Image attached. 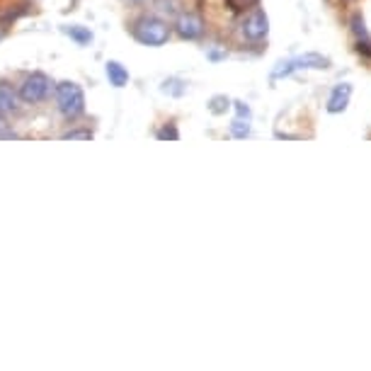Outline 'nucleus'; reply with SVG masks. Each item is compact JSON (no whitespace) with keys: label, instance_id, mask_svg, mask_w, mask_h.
Wrapping results in <instances>:
<instances>
[{"label":"nucleus","instance_id":"16","mask_svg":"<svg viewBox=\"0 0 371 371\" xmlns=\"http://www.w3.org/2000/svg\"><path fill=\"white\" fill-rule=\"evenodd\" d=\"M158 139H172V141H177L180 139V131L172 126V124H168V126H163V129L158 131Z\"/></svg>","mask_w":371,"mask_h":371},{"label":"nucleus","instance_id":"14","mask_svg":"<svg viewBox=\"0 0 371 371\" xmlns=\"http://www.w3.org/2000/svg\"><path fill=\"white\" fill-rule=\"evenodd\" d=\"M228 107H231V100L223 98V95H216V98H212V102H209V109H212L214 114H223Z\"/></svg>","mask_w":371,"mask_h":371},{"label":"nucleus","instance_id":"18","mask_svg":"<svg viewBox=\"0 0 371 371\" xmlns=\"http://www.w3.org/2000/svg\"><path fill=\"white\" fill-rule=\"evenodd\" d=\"M233 107H236V112L240 119H250V107H247L245 102H233Z\"/></svg>","mask_w":371,"mask_h":371},{"label":"nucleus","instance_id":"4","mask_svg":"<svg viewBox=\"0 0 371 371\" xmlns=\"http://www.w3.org/2000/svg\"><path fill=\"white\" fill-rule=\"evenodd\" d=\"M267 32H269L267 15H265L262 8L253 5V10L247 12L245 20H243V25H240L243 39H247V41H262L265 36H267Z\"/></svg>","mask_w":371,"mask_h":371},{"label":"nucleus","instance_id":"2","mask_svg":"<svg viewBox=\"0 0 371 371\" xmlns=\"http://www.w3.org/2000/svg\"><path fill=\"white\" fill-rule=\"evenodd\" d=\"M131 32H134V39L146 47H160L170 36V27L158 17H141V20H136Z\"/></svg>","mask_w":371,"mask_h":371},{"label":"nucleus","instance_id":"11","mask_svg":"<svg viewBox=\"0 0 371 371\" xmlns=\"http://www.w3.org/2000/svg\"><path fill=\"white\" fill-rule=\"evenodd\" d=\"M63 32H66L71 39H76L78 44H90V41H93V32H90L88 27L73 25V27H63Z\"/></svg>","mask_w":371,"mask_h":371},{"label":"nucleus","instance_id":"19","mask_svg":"<svg viewBox=\"0 0 371 371\" xmlns=\"http://www.w3.org/2000/svg\"><path fill=\"white\" fill-rule=\"evenodd\" d=\"M0 139H17L15 131L8 129V124L3 122V119H0Z\"/></svg>","mask_w":371,"mask_h":371},{"label":"nucleus","instance_id":"12","mask_svg":"<svg viewBox=\"0 0 371 371\" xmlns=\"http://www.w3.org/2000/svg\"><path fill=\"white\" fill-rule=\"evenodd\" d=\"M163 93H170V95H175V98H180V95H185V82L177 80V78H172V80H165L163 82Z\"/></svg>","mask_w":371,"mask_h":371},{"label":"nucleus","instance_id":"5","mask_svg":"<svg viewBox=\"0 0 371 371\" xmlns=\"http://www.w3.org/2000/svg\"><path fill=\"white\" fill-rule=\"evenodd\" d=\"M49 90H52V80H49L44 73H32V76L22 82L20 98L25 100V102H30V104H36V102H41V100L47 98Z\"/></svg>","mask_w":371,"mask_h":371},{"label":"nucleus","instance_id":"15","mask_svg":"<svg viewBox=\"0 0 371 371\" xmlns=\"http://www.w3.org/2000/svg\"><path fill=\"white\" fill-rule=\"evenodd\" d=\"M63 139H80V141H88V139H93V131L90 129H73V131H68V134H63Z\"/></svg>","mask_w":371,"mask_h":371},{"label":"nucleus","instance_id":"8","mask_svg":"<svg viewBox=\"0 0 371 371\" xmlns=\"http://www.w3.org/2000/svg\"><path fill=\"white\" fill-rule=\"evenodd\" d=\"M350 98H352V85L350 82H340L333 88L328 98V112L330 114H337V112H345L347 104H350Z\"/></svg>","mask_w":371,"mask_h":371},{"label":"nucleus","instance_id":"21","mask_svg":"<svg viewBox=\"0 0 371 371\" xmlns=\"http://www.w3.org/2000/svg\"><path fill=\"white\" fill-rule=\"evenodd\" d=\"M209 58H212V61H218V58H226V52H209Z\"/></svg>","mask_w":371,"mask_h":371},{"label":"nucleus","instance_id":"17","mask_svg":"<svg viewBox=\"0 0 371 371\" xmlns=\"http://www.w3.org/2000/svg\"><path fill=\"white\" fill-rule=\"evenodd\" d=\"M228 3H231L233 10H243V8L247 5H258V0H228Z\"/></svg>","mask_w":371,"mask_h":371},{"label":"nucleus","instance_id":"20","mask_svg":"<svg viewBox=\"0 0 371 371\" xmlns=\"http://www.w3.org/2000/svg\"><path fill=\"white\" fill-rule=\"evenodd\" d=\"M160 10L168 12V15H175V12H177V3H175V0H168V3H163V5H160Z\"/></svg>","mask_w":371,"mask_h":371},{"label":"nucleus","instance_id":"13","mask_svg":"<svg viewBox=\"0 0 371 371\" xmlns=\"http://www.w3.org/2000/svg\"><path fill=\"white\" fill-rule=\"evenodd\" d=\"M231 134L236 136V139H245V136L250 134V124H247V119L243 122V119L238 117L236 122L231 124Z\"/></svg>","mask_w":371,"mask_h":371},{"label":"nucleus","instance_id":"3","mask_svg":"<svg viewBox=\"0 0 371 371\" xmlns=\"http://www.w3.org/2000/svg\"><path fill=\"white\" fill-rule=\"evenodd\" d=\"M330 61L320 54H304V56H296V58H289V61L277 63V68L272 71V80H279V78H286L291 76L294 71H301V68H315V71H323L328 68Z\"/></svg>","mask_w":371,"mask_h":371},{"label":"nucleus","instance_id":"10","mask_svg":"<svg viewBox=\"0 0 371 371\" xmlns=\"http://www.w3.org/2000/svg\"><path fill=\"white\" fill-rule=\"evenodd\" d=\"M10 112H17V93L8 82H0V114Z\"/></svg>","mask_w":371,"mask_h":371},{"label":"nucleus","instance_id":"7","mask_svg":"<svg viewBox=\"0 0 371 371\" xmlns=\"http://www.w3.org/2000/svg\"><path fill=\"white\" fill-rule=\"evenodd\" d=\"M350 27H352V34H355V39H357V52L371 61V36H369V32H366L361 15H352Z\"/></svg>","mask_w":371,"mask_h":371},{"label":"nucleus","instance_id":"6","mask_svg":"<svg viewBox=\"0 0 371 371\" xmlns=\"http://www.w3.org/2000/svg\"><path fill=\"white\" fill-rule=\"evenodd\" d=\"M175 30L182 39H199V36H204L206 25L196 12H180L175 22Z\"/></svg>","mask_w":371,"mask_h":371},{"label":"nucleus","instance_id":"1","mask_svg":"<svg viewBox=\"0 0 371 371\" xmlns=\"http://www.w3.org/2000/svg\"><path fill=\"white\" fill-rule=\"evenodd\" d=\"M56 104L58 112L66 119H76L85 112V95H82V88L76 85L71 80H63L56 85Z\"/></svg>","mask_w":371,"mask_h":371},{"label":"nucleus","instance_id":"9","mask_svg":"<svg viewBox=\"0 0 371 371\" xmlns=\"http://www.w3.org/2000/svg\"><path fill=\"white\" fill-rule=\"evenodd\" d=\"M107 78H109V85L124 88V85L129 82V71H126L119 61H107Z\"/></svg>","mask_w":371,"mask_h":371}]
</instances>
